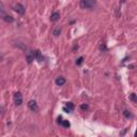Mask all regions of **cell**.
I'll list each match as a JSON object with an SVG mask.
<instances>
[{
    "label": "cell",
    "mask_w": 137,
    "mask_h": 137,
    "mask_svg": "<svg viewBox=\"0 0 137 137\" xmlns=\"http://www.w3.org/2000/svg\"><path fill=\"white\" fill-rule=\"evenodd\" d=\"M63 110H64L65 112H71V111H72V110H70V109H69V108L66 107V106H65V107H63Z\"/></svg>",
    "instance_id": "e0dca14e"
},
{
    "label": "cell",
    "mask_w": 137,
    "mask_h": 137,
    "mask_svg": "<svg viewBox=\"0 0 137 137\" xmlns=\"http://www.w3.org/2000/svg\"><path fill=\"white\" fill-rule=\"evenodd\" d=\"M33 60H34V55H33V52H32V53H29V54L27 55V61H28V63H31Z\"/></svg>",
    "instance_id": "ba28073f"
},
{
    "label": "cell",
    "mask_w": 137,
    "mask_h": 137,
    "mask_svg": "<svg viewBox=\"0 0 137 137\" xmlns=\"http://www.w3.org/2000/svg\"><path fill=\"white\" fill-rule=\"evenodd\" d=\"M83 61H84V58H83V57H79V58L76 60V64L77 65H80L81 63H83Z\"/></svg>",
    "instance_id": "9a60e30c"
},
{
    "label": "cell",
    "mask_w": 137,
    "mask_h": 137,
    "mask_svg": "<svg viewBox=\"0 0 137 137\" xmlns=\"http://www.w3.org/2000/svg\"><path fill=\"white\" fill-rule=\"evenodd\" d=\"M80 108H81L83 110H87V109H88V105H87V104H81Z\"/></svg>",
    "instance_id": "2e32d148"
},
{
    "label": "cell",
    "mask_w": 137,
    "mask_h": 137,
    "mask_svg": "<svg viewBox=\"0 0 137 137\" xmlns=\"http://www.w3.org/2000/svg\"><path fill=\"white\" fill-rule=\"evenodd\" d=\"M14 103H15L16 106H19L22 105V95L20 92H16L15 94H14Z\"/></svg>",
    "instance_id": "7a4b0ae2"
},
{
    "label": "cell",
    "mask_w": 137,
    "mask_h": 137,
    "mask_svg": "<svg viewBox=\"0 0 137 137\" xmlns=\"http://www.w3.org/2000/svg\"><path fill=\"white\" fill-rule=\"evenodd\" d=\"M3 20H4L5 22H13L14 18L12 17L11 15H4L3 16Z\"/></svg>",
    "instance_id": "9c48e42d"
},
{
    "label": "cell",
    "mask_w": 137,
    "mask_h": 137,
    "mask_svg": "<svg viewBox=\"0 0 137 137\" xmlns=\"http://www.w3.org/2000/svg\"><path fill=\"white\" fill-rule=\"evenodd\" d=\"M60 32H61L60 28H56V29L54 30V32H53V34H54V35H56V36H58L59 34H60Z\"/></svg>",
    "instance_id": "4fadbf2b"
},
{
    "label": "cell",
    "mask_w": 137,
    "mask_h": 137,
    "mask_svg": "<svg viewBox=\"0 0 137 137\" xmlns=\"http://www.w3.org/2000/svg\"><path fill=\"white\" fill-rule=\"evenodd\" d=\"M28 107H29L30 110H32V111H34V112L39 111V106H38V104H36V102L33 101V100L28 102Z\"/></svg>",
    "instance_id": "3957f363"
},
{
    "label": "cell",
    "mask_w": 137,
    "mask_h": 137,
    "mask_svg": "<svg viewBox=\"0 0 137 137\" xmlns=\"http://www.w3.org/2000/svg\"><path fill=\"white\" fill-rule=\"evenodd\" d=\"M59 18H60V14H59L58 12H54V13L52 14V16H50V20H52V22H58Z\"/></svg>",
    "instance_id": "8992f818"
},
{
    "label": "cell",
    "mask_w": 137,
    "mask_h": 137,
    "mask_svg": "<svg viewBox=\"0 0 137 137\" xmlns=\"http://www.w3.org/2000/svg\"><path fill=\"white\" fill-rule=\"evenodd\" d=\"M33 55H34V59H36L38 61H42V60H43L42 54H41V52H40L39 49L34 50V52H33Z\"/></svg>",
    "instance_id": "5b68a950"
},
{
    "label": "cell",
    "mask_w": 137,
    "mask_h": 137,
    "mask_svg": "<svg viewBox=\"0 0 137 137\" xmlns=\"http://www.w3.org/2000/svg\"><path fill=\"white\" fill-rule=\"evenodd\" d=\"M135 136L137 137V131H136V132H135Z\"/></svg>",
    "instance_id": "d6986e66"
},
{
    "label": "cell",
    "mask_w": 137,
    "mask_h": 137,
    "mask_svg": "<svg viewBox=\"0 0 137 137\" xmlns=\"http://www.w3.org/2000/svg\"><path fill=\"white\" fill-rule=\"evenodd\" d=\"M14 11L17 12V13L20 14V15H24V14H25L26 9H25V7H24L22 4H20V3H17V4H15V7H14Z\"/></svg>",
    "instance_id": "277c9868"
},
{
    "label": "cell",
    "mask_w": 137,
    "mask_h": 137,
    "mask_svg": "<svg viewBox=\"0 0 137 137\" xmlns=\"http://www.w3.org/2000/svg\"><path fill=\"white\" fill-rule=\"evenodd\" d=\"M61 125H62L63 126V128H70V122H69V121H66V120H62V122H61Z\"/></svg>",
    "instance_id": "30bf717a"
},
{
    "label": "cell",
    "mask_w": 137,
    "mask_h": 137,
    "mask_svg": "<svg viewBox=\"0 0 137 137\" xmlns=\"http://www.w3.org/2000/svg\"><path fill=\"white\" fill-rule=\"evenodd\" d=\"M123 116H124L125 118H128V119L132 117V115H131V112L128 111V110H124V111H123Z\"/></svg>",
    "instance_id": "7c38bea8"
},
{
    "label": "cell",
    "mask_w": 137,
    "mask_h": 137,
    "mask_svg": "<svg viewBox=\"0 0 137 137\" xmlns=\"http://www.w3.org/2000/svg\"><path fill=\"white\" fill-rule=\"evenodd\" d=\"M130 99L132 100L133 102H135V103H137V95L135 94V93H131V95H130Z\"/></svg>",
    "instance_id": "8fae6325"
},
{
    "label": "cell",
    "mask_w": 137,
    "mask_h": 137,
    "mask_svg": "<svg viewBox=\"0 0 137 137\" xmlns=\"http://www.w3.org/2000/svg\"><path fill=\"white\" fill-rule=\"evenodd\" d=\"M65 84V78L64 77H58L56 79V85L57 86H63Z\"/></svg>",
    "instance_id": "52a82bcc"
},
{
    "label": "cell",
    "mask_w": 137,
    "mask_h": 137,
    "mask_svg": "<svg viewBox=\"0 0 137 137\" xmlns=\"http://www.w3.org/2000/svg\"><path fill=\"white\" fill-rule=\"evenodd\" d=\"M101 49H102V50H106V46H105L104 44L101 45Z\"/></svg>",
    "instance_id": "ac0fdd59"
},
{
    "label": "cell",
    "mask_w": 137,
    "mask_h": 137,
    "mask_svg": "<svg viewBox=\"0 0 137 137\" xmlns=\"http://www.w3.org/2000/svg\"><path fill=\"white\" fill-rule=\"evenodd\" d=\"M79 5L81 9H92L97 5V2L94 0H80Z\"/></svg>",
    "instance_id": "6da1fadb"
},
{
    "label": "cell",
    "mask_w": 137,
    "mask_h": 137,
    "mask_svg": "<svg viewBox=\"0 0 137 137\" xmlns=\"http://www.w3.org/2000/svg\"><path fill=\"white\" fill-rule=\"evenodd\" d=\"M66 107L69 108L70 110H73V109H74V104L71 103V102H69V103H66Z\"/></svg>",
    "instance_id": "5bb4252c"
}]
</instances>
